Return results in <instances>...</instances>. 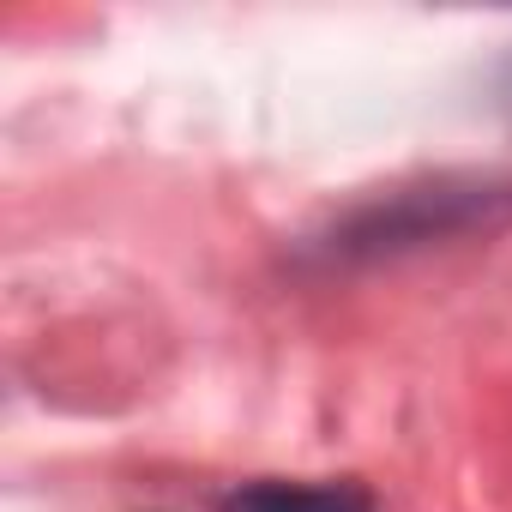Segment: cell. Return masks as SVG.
Instances as JSON below:
<instances>
[{"label":"cell","instance_id":"cell-1","mask_svg":"<svg viewBox=\"0 0 512 512\" xmlns=\"http://www.w3.org/2000/svg\"><path fill=\"white\" fill-rule=\"evenodd\" d=\"M512 223V175H428L392 187L356 211H344L326 235H314L320 266H392L428 247H452L470 235H494Z\"/></svg>","mask_w":512,"mask_h":512},{"label":"cell","instance_id":"cell-2","mask_svg":"<svg viewBox=\"0 0 512 512\" xmlns=\"http://www.w3.org/2000/svg\"><path fill=\"white\" fill-rule=\"evenodd\" d=\"M223 512H374V494L350 476L338 482H290V476H260L223 494Z\"/></svg>","mask_w":512,"mask_h":512},{"label":"cell","instance_id":"cell-3","mask_svg":"<svg viewBox=\"0 0 512 512\" xmlns=\"http://www.w3.org/2000/svg\"><path fill=\"white\" fill-rule=\"evenodd\" d=\"M506 97H512V61H506Z\"/></svg>","mask_w":512,"mask_h":512}]
</instances>
